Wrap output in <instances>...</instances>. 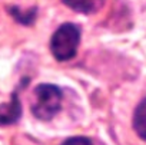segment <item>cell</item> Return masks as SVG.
Listing matches in <instances>:
<instances>
[{
	"label": "cell",
	"instance_id": "obj_6",
	"mask_svg": "<svg viewBox=\"0 0 146 145\" xmlns=\"http://www.w3.org/2000/svg\"><path fill=\"white\" fill-rule=\"evenodd\" d=\"M10 15H13V16H15V19H16L19 23L32 25L33 19L36 17V9H32L27 15H22V13H19V12H17V9H16V7H12V9H10Z\"/></svg>",
	"mask_w": 146,
	"mask_h": 145
},
{
	"label": "cell",
	"instance_id": "obj_7",
	"mask_svg": "<svg viewBox=\"0 0 146 145\" xmlns=\"http://www.w3.org/2000/svg\"><path fill=\"white\" fill-rule=\"evenodd\" d=\"M60 145H93V144L86 136H72V138L66 139L64 142H62Z\"/></svg>",
	"mask_w": 146,
	"mask_h": 145
},
{
	"label": "cell",
	"instance_id": "obj_4",
	"mask_svg": "<svg viewBox=\"0 0 146 145\" xmlns=\"http://www.w3.org/2000/svg\"><path fill=\"white\" fill-rule=\"evenodd\" d=\"M62 3L73 12L90 15L96 13L105 3V0H62Z\"/></svg>",
	"mask_w": 146,
	"mask_h": 145
},
{
	"label": "cell",
	"instance_id": "obj_1",
	"mask_svg": "<svg viewBox=\"0 0 146 145\" xmlns=\"http://www.w3.org/2000/svg\"><path fill=\"white\" fill-rule=\"evenodd\" d=\"M80 43V27L75 23H63L50 39V50L56 60L64 62L75 57Z\"/></svg>",
	"mask_w": 146,
	"mask_h": 145
},
{
	"label": "cell",
	"instance_id": "obj_5",
	"mask_svg": "<svg viewBox=\"0 0 146 145\" xmlns=\"http://www.w3.org/2000/svg\"><path fill=\"white\" fill-rule=\"evenodd\" d=\"M133 129L139 138L146 141V98L136 106L133 114Z\"/></svg>",
	"mask_w": 146,
	"mask_h": 145
},
{
	"label": "cell",
	"instance_id": "obj_3",
	"mask_svg": "<svg viewBox=\"0 0 146 145\" xmlns=\"http://www.w3.org/2000/svg\"><path fill=\"white\" fill-rule=\"evenodd\" d=\"M20 116H22V105H20L17 92H13L7 104L0 105V125L15 124L20 119Z\"/></svg>",
	"mask_w": 146,
	"mask_h": 145
},
{
	"label": "cell",
	"instance_id": "obj_2",
	"mask_svg": "<svg viewBox=\"0 0 146 145\" xmlns=\"http://www.w3.org/2000/svg\"><path fill=\"white\" fill-rule=\"evenodd\" d=\"M36 101L32 105V114L42 121L52 119L62 106V89L52 84H40L35 88Z\"/></svg>",
	"mask_w": 146,
	"mask_h": 145
}]
</instances>
